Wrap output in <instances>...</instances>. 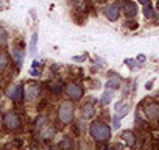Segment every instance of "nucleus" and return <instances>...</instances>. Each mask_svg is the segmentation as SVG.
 <instances>
[{
	"instance_id": "4",
	"label": "nucleus",
	"mask_w": 159,
	"mask_h": 150,
	"mask_svg": "<svg viewBox=\"0 0 159 150\" xmlns=\"http://www.w3.org/2000/svg\"><path fill=\"white\" fill-rule=\"evenodd\" d=\"M66 92H67V97L70 100H80L83 97V88L76 83H69L66 86Z\"/></svg>"
},
{
	"instance_id": "10",
	"label": "nucleus",
	"mask_w": 159,
	"mask_h": 150,
	"mask_svg": "<svg viewBox=\"0 0 159 150\" xmlns=\"http://www.w3.org/2000/svg\"><path fill=\"white\" fill-rule=\"evenodd\" d=\"M81 113L84 114V117H91L94 114V102H88L81 106Z\"/></svg>"
},
{
	"instance_id": "1",
	"label": "nucleus",
	"mask_w": 159,
	"mask_h": 150,
	"mask_svg": "<svg viewBox=\"0 0 159 150\" xmlns=\"http://www.w3.org/2000/svg\"><path fill=\"white\" fill-rule=\"evenodd\" d=\"M89 133H91V136H92L97 142H106V141H109V138H111V128H109L106 124L98 122V120L91 124Z\"/></svg>"
},
{
	"instance_id": "16",
	"label": "nucleus",
	"mask_w": 159,
	"mask_h": 150,
	"mask_svg": "<svg viewBox=\"0 0 159 150\" xmlns=\"http://www.w3.org/2000/svg\"><path fill=\"white\" fill-rule=\"evenodd\" d=\"M112 96H114V94H112V89H108V91L103 94V97H102V103H103V105H108V103L111 102Z\"/></svg>"
},
{
	"instance_id": "7",
	"label": "nucleus",
	"mask_w": 159,
	"mask_h": 150,
	"mask_svg": "<svg viewBox=\"0 0 159 150\" xmlns=\"http://www.w3.org/2000/svg\"><path fill=\"white\" fill-rule=\"evenodd\" d=\"M105 16L111 21V22H116L120 16V7L117 3H112V5H108L105 8Z\"/></svg>"
},
{
	"instance_id": "2",
	"label": "nucleus",
	"mask_w": 159,
	"mask_h": 150,
	"mask_svg": "<svg viewBox=\"0 0 159 150\" xmlns=\"http://www.w3.org/2000/svg\"><path fill=\"white\" fill-rule=\"evenodd\" d=\"M73 103L70 102V100H67V102H62L61 103V106H59V111H58V117H59V120L62 122V124H70L72 122V119H73Z\"/></svg>"
},
{
	"instance_id": "9",
	"label": "nucleus",
	"mask_w": 159,
	"mask_h": 150,
	"mask_svg": "<svg viewBox=\"0 0 159 150\" xmlns=\"http://www.w3.org/2000/svg\"><path fill=\"white\" fill-rule=\"evenodd\" d=\"M123 13L126 17H134L136 13H137V7L134 2H129V0H126V2L123 3Z\"/></svg>"
},
{
	"instance_id": "14",
	"label": "nucleus",
	"mask_w": 159,
	"mask_h": 150,
	"mask_svg": "<svg viewBox=\"0 0 159 150\" xmlns=\"http://www.w3.org/2000/svg\"><path fill=\"white\" fill-rule=\"evenodd\" d=\"M8 63H10V58H8L7 52L5 50H0V70H3L8 66Z\"/></svg>"
},
{
	"instance_id": "3",
	"label": "nucleus",
	"mask_w": 159,
	"mask_h": 150,
	"mask_svg": "<svg viewBox=\"0 0 159 150\" xmlns=\"http://www.w3.org/2000/svg\"><path fill=\"white\" fill-rule=\"evenodd\" d=\"M3 120H5V125H7L8 130H17V128H20V125H22L20 117H19L16 113H13V111L7 113L5 117H3Z\"/></svg>"
},
{
	"instance_id": "13",
	"label": "nucleus",
	"mask_w": 159,
	"mask_h": 150,
	"mask_svg": "<svg viewBox=\"0 0 159 150\" xmlns=\"http://www.w3.org/2000/svg\"><path fill=\"white\" fill-rule=\"evenodd\" d=\"M13 56H14V61H16V64L20 67L22 66V61H24V52L22 50H19L17 47L13 50Z\"/></svg>"
},
{
	"instance_id": "19",
	"label": "nucleus",
	"mask_w": 159,
	"mask_h": 150,
	"mask_svg": "<svg viewBox=\"0 0 159 150\" xmlns=\"http://www.w3.org/2000/svg\"><path fill=\"white\" fill-rule=\"evenodd\" d=\"M58 147H73V144H72V141L64 139L62 142H59V144H58Z\"/></svg>"
},
{
	"instance_id": "15",
	"label": "nucleus",
	"mask_w": 159,
	"mask_h": 150,
	"mask_svg": "<svg viewBox=\"0 0 159 150\" xmlns=\"http://www.w3.org/2000/svg\"><path fill=\"white\" fill-rule=\"evenodd\" d=\"M119 86H120V80H119V78H111V80L106 83V88H108V89H119Z\"/></svg>"
},
{
	"instance_id": "12",
	"label": "nucleus",
	"mask_w": 159,
	"mask_h": 150,
	"mask_svg": "<svg viewBox=\"0 0 159 150\" xmlns=\"http://www.w3.org/2000/svg\"><path fill=\"white\" fill-rule=\"evenodd\" d=\"M8 44V33L3 27H0V49H5Z\"/></svg>"
},
{
	"instance_id": "21",
	"label": "nucleus",
	"mask_w": 159,
	"mask_h": 150,
	"mask_svg": "<svg viewBox=\"0 0 159 150\" xmlns=\"http://www.w3.org/2000/svg\"><path fill=\"white\" fill-rule=\"evenodd\" d=\"M137 59H139V61H145V56H143V55H139Z\"/></svg>"
},
{
	"instance_id": "17",
	"label": "nucleus",
	"mask_w": 159,
	"mask_h": 150,
	"mask_svg": "<svg viewBox=\"0 0 159 150\" xmlns=\"http://www.w3.org/2000/svg\"><path fill=\"white\" fill-rule=\"evenodd\" d=\"M36 42H38V33H33L31 42H30V53H34L36 52Z\"/></svg>"
},
{
	"instance_id": "20",
	"label": "nucleus",
	"mask_w": 159,
	"mask_h": 150,
	"mask_svg": "<svg viewBox=\"0 0 159 150\" xmlns=\"http://www.w3.org/2000/svg\"><path fill=\"white\" fill-rule=\"evenodd\" d=\"M139 3L145 7V5H148V3H150V0H139Z\"/></svg>"
},
{
	"instance_id": "6",
	"label": "nucleus",
	"mask_w": 159,
	"mask_h": 150,
	"mask_svg": "<svg viewBox=\"0 0 159 150\" xmlns=\"http://www.w3.org/2000/svg\"><path fill=\"white\" fill-rule=\"evenodd\" d=\"M7 96H8L11 100H14V102H22L24 97H25V91H24L22 85H16V86H13L10 91H7Z\"/></svg>"
},
{
	"instance_id": "18",
	"label": "nucleus",
	"mask_w": 159,
	"mask_h": 150,
	"mask_svg": "<svg viewBox=\"0 0 159 150\" xmlns=\"http://www.w3.org/2000/svg\"><path fill=\"white\" fill-rule=\"evenodd\" d=\"M143 14H145V17H153V8H151L150 5H145Z\"/></svg>"
},
{
	"instance_id": "5",
	"label": "nucleus",
	"mask_w": 159,
	"mask_h": 150,
	"mask_svg": "<svg viewBox=\"0 0 159 150\" xmlns=\"http://www.w3.org/2000/svg\"><path fill=\"white\" fill-rule=\"evenodd\" d=\"M24 91H25V97L28 99V102L36 100L39 97V94H41V88H39L38 83H28Z\"/></svg>"
},
{
	"instance_id": "11",
	"label": "nucleus",
	"mask_w": 159,
	"mask_h": 150,
	"mask_svg": "<svg viewBox=\"0 0 159 150\" xmlns=\"http://www.w3.org/2000/svg\"><path fill=\"white\" fill-rule=\"evenodd\" d=\"M122 139H123L128 145H134V144H136V138H134V134H133L131 131H123V133H122Z\"/></svg>"
},
{
	"instance_id": "8",
	"label": "nucleus",
	"mask_w": 159,
	"mask_h": 150,
	"mask_svg": "<svg viewBox=\"0 0 159 150\" xmlns=\"http://www.w3.org/2000/svg\"><path fill=\"white\" fill-rule=\"evenodd\" d=\"M145 114L150 120H157L159 119V105L157 103H150L145 106Z\"/></svg>"
},
{
	"instance_id": "22",
	"label": "nucleus",
	"mask_w": 159,
	"mask_h": 150,
	"mask_svg": "<svg viewBox=\"0 0 159 150\" xmlns=\"http://www.w3.org/2000/svg\"><path fill=\"white\" fill-rule=\"evenodd\" d=\"M157 10H159V0H157Z\"/></svg>"
}]
</instances>
